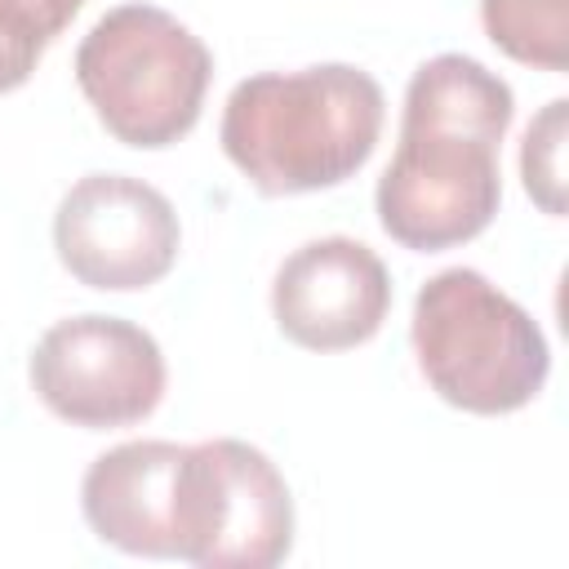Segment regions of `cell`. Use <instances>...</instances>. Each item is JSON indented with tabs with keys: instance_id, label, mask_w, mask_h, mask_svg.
Segmentation results:
<instances>
[{
	"instance_id": "8",
	"label": "cell",
	"mask_w": 569,
	"mask_h": 569,
	"mask_svg": "<svg viewBox=\"0 0 569 569\" xmlns=\"http://www.w3.org/2000/svg\"><path fill=\"white\" fill-rule=\"evenodd\" d=\"M391 311L382 258L351 236H320L293 249L271 280L276 329L307 351H347L369 342Z\"/></svg>"
},
{
	"instance_id": "4",
	"label": "cell",
	"mask_w": 569,
	"mask_h": 569,
	"mask_svg": "<svg viewBox=\"0 0 569 569\" xmlns=\"http://www.w3.org/2000/svg\"><path fill=\"white\" fill-rule=\"evenodd\" d=\"M498 147L502 138L480 129L400 116L396 156L373 191L382 231L413 253L476 240L502 204Z\"/></svg>"
},
{
	"instance_id": "1",
	"label": "cell",
	"mask_w": 569,
	"mask_h": 569,
	"mask_svg": "<svg viewBox=\"0 0 569 569\" xmlns=\"http://www.w3.org/2000/svg\"><path fill=\"white\" fill-rule=\"evenodd\" d=\"M382 84L351 62L258 71L227 93L218 142L262 196H302L347 182L378 147Z\"/></svg>"
},
{
	"instance_id": "10",
	"label": "cell",
	"mask_w": 569,
	"mask_h": 569,
	"mask_svg": "<svg viewBox=\"0 0 569 569\" xmlns=\"http://www.w3.org/2000/svg\"><path fill=\"white\" fill-rule=\"evenodd\" d=\"M485 36L533 71L569 67V0H480Z\"/></svg>"
},
{
	"instance_id": "2",
	"label": "cell",
	"mask_w": 569,
	"mask_h": 569,
	"mask_svg": "<svg viewBox=\"0 0 569 569\" xmlns=\"http://www.w3.org/2000/svg\"><path fill=\"white\" fill-rule=\"evenodd\" d=\"M409 338L427 387L462 413H516L551 373L538 320L476 267H445L418 289Z\"/></svg>"
},
{
	"instance_id": "9",
	"label": "cell",
	"mask_w": 569,
	"mask_h": 569,
	"mask_svg": "<svg viewBox=\"0 0 569 569\" xmlns=\"http://www.w3.org/2000/svg\"><path fill=\"white\" fill-rule=\"evenodd\" d=\"M187 445L124 440L98 453L80 480V511L89 529L124 551L178 560V480Z\"/></svg>"
},
{
	"instance_id": "7",
	"label": "cell",
	"mask_w": 569,
	"mask_h": 569,
	"mask_svg": "<svg viewBox=\"0 0 569 569\" xmlns=\"http://www.w3.org/2000/svg\"><path fill=\"white\" fill-rule=\"evenodd\" d=\"M182 227L164 191L129 173H84L53 213L58 262L89 289L133 293L169 276Z\"/></svg>"
},
{
	"instance_id": "11",
	"label": "cell",
	"mask_w": 569,
	"mask_h": 569,
	"mask_svg": "<svg viewBox=\"0 0 569 569\" xmlns=\"http://www.w3.org/2000/svg\"><path fill=\"white\" fill-rule=\"evenodd\" d=\"M565 138H569V102L551 98L525 129L520 142V178L533 204L551 218H565Z\"/></svg>"
},
{
	"instance_id": "3",
	"label": "cell",
	"mask_w": 569,
	"mask_h": 569,
	"mask_svg": "<svg viewBox=\"0 0 569 569\" xmlns=\"http://www.w3.org/2000/svg\"><path fill=\"white\" fill-rule=\"evenodd\" d=\"M213 80L209 44L156 4L107 9L76 49V84L102 129L138 151L187 138Z\"/></svg>"
},
{
	"instance_id": "5",
	"label": "cell",
	"mask_w": 569,
	"mask_h": 569,
	"mask_svg": "<svg viewBox=\"0 0 569 569\" xmlns=\"http://www.w3.org/2000/svg\"><path fill=\"white\" fill-rule=\"evenodd\" d=\"M293 547L280 467L231 436L187 445L178 480V560L200 569H276Z\"/></svg>"
},
{
	"instance_id": "12",
	"label": "cell",
	"mask_w": 569,
	"mask_h": 569,
	"mask_svg": "<svg viewBox=\"0 0 569 569\" xmlns=\"http://www.w3.org/2000/svg\"><path fill=\"white\" fill-rule=\"evenodd\" d=\"M80 4L84 0H0V31L44 53L80 13Z\"/></svg>"
},
{
	"instance_id": "6",
	"label": "cell",
	"mask_w": 569,
	"mask_h": 569,
	"mask_svg": "<svg viewBox=\"0 0 569 569\" xmlns=\"http://www.w3.org/2000/svg\"><path fill=\"white\" fill-rule=\"evenodd\" d=\"M27 373L40 405L84 431L142 422L156 413L169 382L160 342L142 325L98 311L49 325Z\"/></svg>"
},
{
	"instance_id": "13",
	"label": "cell",
	"mask_w": 569,
	"mask_h": 569,
	"mask_svg": "<svg viewBox=\"0 0 569 569\" xmlns=\"http://www.w3.org/2000/svg\"><path fill=\"white\" fill-rule=\"evenodd\" d=\"M40 53L22 40H13L9 31H0V93H13L18 84H27V76L36 71Z\"/></svg>"
}]
</instances>
